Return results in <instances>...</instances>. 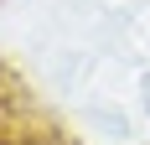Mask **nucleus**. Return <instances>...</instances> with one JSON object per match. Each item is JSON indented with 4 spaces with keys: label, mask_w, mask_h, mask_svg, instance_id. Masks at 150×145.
Masks as SVG:
<instances>
[{
    "label": "nucleus",
    "mask_w": 150,
    "mask_h": 145,
    "mask_svg": "<svg viewBox=\"0 0 150 145\" xmlns=\"http://www.w3.org/2000/svg\"><path fill=\"white\" fill-rule=\"evenodd\" d=\"M88 130H93V135H104V140H114V145H124L129 135H135V119L124 114L119 104L93 99V104H88Z\"/></svg>",
    "instance_id": "nucleus-1"
},
{
    "label": "nucleus",
    "mask_w": 150,
    "mask_h": 145,
    "mask_svg": "<svg viewBox=\"0 0 150 145\" xmlns=\"http://www.w3.org/2000/svg\"><path fill=\"white\" fill-rule=\"evenodd\" d=\"M135 99H140V114L150 119V68L140 72V83H135Z\"/></svg>",
    "instance_id": "nucleus-2"
}]
</instances>
